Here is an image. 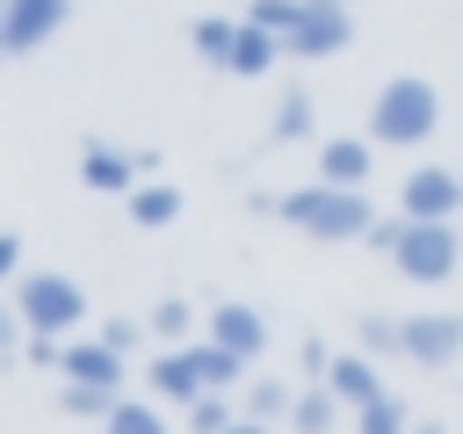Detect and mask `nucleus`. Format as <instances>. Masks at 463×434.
<instances>
[{
    "label": "nucleus",
    "instance_id": "1",
    "mask_svg": "<svg viewBox=\"0 0 463 434\" xmlns=\"http://www.w3.org/2000/svg\"><path fill=\"white\" fill-rule=\"evenodd\" d=\"M260 210L282 217L297 239H318V246H354V239H369V224H376L369 188H333V181H297V188H282V195H260Z\"/></svg>",
    "mask_w": 463,
    "mask_h": 434
},
{
    "label": "nucleus",
    "instance_id": "2",
    "mask_svg": "<svg viewBox=\"0 0 463 434\" xmlns=\"http://www.w3.org/2000/svg\"><path fill=\"white\" fill-rule=\"evenodd\" d=\"M383 152H420L441 137V87L420 80V72H391L376 94H369V130Z\"/></svg>",
    "mask_w": 463,
    "mask_h": 434
},
{
    "label": "nucleus",
    "instance_id": "3",
    "mask_svg": "<svg viewBox=\"0 0 463 434\" xmlns=\"http://www.w3.org/2000/svg\"><path fill=\"white\" fill-rule=\"evenodd\" d=\"M391 268L420 289H441L463 275V224H434V217H405L398 246H391Z\"/></svg>",
    "mask_w": 463,
    "mask_h": 434
},
{
    "label": "nucleus",
    "instance_id": "4",
    "mask_svg": "<svg viewBox=\"0 0 463 434\" xmlns=\"http://www.w3.org/2000/svg\"><path fill=\"white\" fill-rule=\"evenodd\" d=\"M14 311H22V326L29 333H80V318H87V289L72 282V275H58V268H36V275H22L14 282Z\"/></svg>",
    "mask_w": 463,
    "mask_h": 434
},
{
    "label": "nucleus",
    "instance_id": "5",
    "mask_svg": "<svg viewBox=\"0 0 463 434\" xmlns=\"http://www.w3.org/2000/svg\"><path fill=\"white\" fill-rule=\"evenodd\" d=\"M145 391L159 398V405H195V398H210L217 383H210V354H203V340H181V347H159L152 362H145Z\"/></svg>",
    "mask_w": 463,
    "mask_h": 434
},
{
    "label": "nucleus",
    "instance_id": "6",
    "mask_svg": "<svg viewBox=\"0 0 463 434\" xmlns=\"http://www.w3.org/2000/svg\"><path fill=\"white\" fill-rule=\"evenodd\" d=\"M347 43H354V7H347V0H304L297 22H289V36H282V51L304 58V65L340 58Z\"/></svg>",
    "mask_w": 463,
    "mask_h": 434
},
{
    "label": "nucleus",
    "instance_id": "7",
    "mask_svg": "<svg viewBox=\"0 0 463 434\" xmlns=\"http://www.w3.org/2000/svg\"><path fill=\"white\" fill-rule=\"evenodd\" d=\"M398 217L456 224V217H463V166H441V159L405 166V181H398Z\"/></svg>",
    "mask_w": 463,
    "mask_h": 434
},
{
    "label": "nucleus",
    "instance_id": "8",
    "mask_svg": "<svg viewBox=\"0 0 463 434\" xmlns=\"http://www.w3.org/2000/svg\"><path fill=\"white\" fill-rule=\"evenodd\" d=\"M203 340H217L224 354H239V362L253 369V362L268 354V340H275V333H268V311H260V304H239V297H217V304L203 311Z\"/></svg>",
    "mask_w": 463,
    "mask_h": 434
},
{
    "label": "nucleus",
    "instance_id": "9",
    "mask_svg": "<svg viewBox=\"0 0 463 434\" xmlns=\"http://www.w3.org/2000/svg\"><path fill=\"white\" fill-rule=\"evenodd\" d=\"M152 166H159V152H123L109 137H87L80 145V181L94 195H130L137 181H152Z\"/></svg>",
    "mask_w": 463,
    "mask_h": 434
},
{
    "label": "nucleus",
    "instance_id": "10",
    "mask_svg": "<svg viewBox=\"0 0 463 434\" xmlns=\"http://www.w3.org/2000/svg\"><path fill=\"white\" fill-rule=\"evenodd\" d=\"M405 362L456 369L463 362V311H405Z\"/></svg>",
    "mask_w": 463,
    "mask_h": 434
},
{
    "label": "nucleus",
    "instance_id": "11",
    "mask_svg": "<svg viewBox=\"0 0 463 434\" xmlns=\"http://www.w3.org/2000/svg\"><path fill=\"white\" fill-rule=\"evenodd\" d=\"M123 362H130V354H116V347L94 333V340H65L58 376H65V383H87V391H123Z\"/></svg>",
    "mask_w": 463,
    "mask_h": 434
},
{
    "label": "nucleus",
    "instance_id": "12",
    "mask_svg": "<svg viewBox=\"0 0 463 434\" xmlns=\"http://www.w3.org/2000/svg\"><path fill=\"white\" fill-rule=\"evenodd\" d=\"M326 391H333L347 412H362V405H376L391 383H383V362H376V354H362V347H340V354H333V369H326Z\"/></svg>",
    "mask_w": 463,
    "mask_h": 434
},
{
    "label": "nucleus",
    "instance_id": "13",
    "mask_svg": "<svg viewBox=\"0 0 463 434\" xmlns=\"http://www.w3.org/2000/svg\"><path fill=\"white\" fill-rule=\"evenodd\" d=\"M65 14H72V0H7V58L43 51L65 29Z\"/></svg>",
    "mask_w": 463,
    "mask_h": 434
},
{
    "label": "nucleus",
    "instance_id": "14",
    "mask_svg": "<svg viewBox=\"0 0 463 434\" xmlns=\"http://www.w3.org/2000/svg\"><path fill=\"white\" fill-rule=\"evenodd\" d=\"M333 188H369L376 181V137H318V174Z\"/></svg>",
    "mask_w": 463,
    "mask_h": 434
},
{
    "label": "nucleus",
    "instance_id": "15",
    "mask_svg": "<svg viewBox=\"0 0 463 434\" xmlns=\"http://www.w3.org/2000/svg\"><path fill=\"white\" fill-rule=\"evenodd\" d=\"M282 58H289V51H282V36L239 14V36H232V65H224V72H232V80H268Z\"/></svg>",
    "mask_w": 463,
    "mask_h": 434
},
{
    "label": "nucleus",
    "instance_id": "16",
    "mask_svg": "<svg viewBox=\"0 0 463 434\" xmlns=\"http://www.w3.org/2000/svg\"><path fill=\"white\" fill-rule=\"evenodd\" d=\"M289 405H297V383L289 376H246L239 383V412L260 420V427H289Z\"/></svg>",
    "mask_w": 463,
    "mask_h": 434
},
{
    "label": "nucleus",
    "instance_id": "17",
    "mask_svg": "<svg viewBox=\"0 0 463 434\" xmlns=\"http://www.w3.org/2000/svg\"><path fill=\"white\" fill-rule=\"evenodd\" d=\"M340 420H354L326 383H297V405H289V434H333Z\"/></svg>",
    "mask_w": 463,
    "mask_h": 434
},
{
    "label": "nucleus",
    "instance_id": "18",
    "mask_svg": "<svg viewBox=\"0 0 463 434\" xmlns=\"http://www.w3.org/2000/svg\"><path fill=\"white\" fill-rule=\"evenodd\" d=\"M123 210H130V224H145V231H159V224H174V217H181V188L152 174V181H137V188L123 195Z\"/></svg>",
    "mask_w": 463,
    "mask_h": 434
},
{
    "label": "nucleus",
    "instance_id": "19",
    "mask_svg": "<svg viewBox=\"0 0 463 434\" xmlns=\"http://www.w3.org/2000/svg\"><path fill=\"white\" fill-rule=\"evenodd\" d=\"M145 333H152L159 347H181V340H203V318H195L188 297H159V304L145 311Z\"/></svg>",
    "mask_w": 463,
    "mask_h": 434
},
{
    "label": "nucleus",
    "instance_id": "20",
    "mask_svg": "<svg viewBox=\"0 0 463 434\" xmlns=\"http://www.w3.org/2000/svg\"><path fill=\"white\" fill-rule=\"evenodd\" d=\"M311 130H318V101H311L304 87H289V94L275 101V116H268V137H275V145H304Z\"/></svg>",
    "mask_w": 463,
    "mask_h": 434
},
{
    "label": "nucleus",
    "instance_id": "21",
    "mask_svg": "<svg viewBox=\"0 0 463 434\" xmlns=\"http://www.w3.org/2000/svg\"><path fill=\"white\" fill-rule=\"evenodd\" d=\"M354 347L376 354V362H405V318H391V311H362V318H354Z\"/></svg>",
    "mask_w": 463,
    "mask_h": 434
},
{
    "label": "nucleus",
    "instance_id": "22",
    "mask_svg": "<svg viewBox=\"0 0 463 434\" xmlns=\"http://www.w3.org/2000/svg\"><path fill=\"white\" fill-rule=\"evenodd\" d=\"M232 36H239V14H203V22L188 29L195 58H203V65H217V72L232 65Z\"/></svg>",
    "mask_w": 463,
    "mask_h": 434
},
{
    "label": "nucleus",
    "instance_id": "23",
    "mask_svg": "<svg viewBox=\"0 0 463 434\" xmlns=\"http://www.w3.org/2000/svg\"><path fill=\"white\" fill-rule=\"evenodd\" d=\"M101 434H174L159 398H116V412L101 420Z\"/></svg>",
    "mask_w": 463,
    "mask_h": 434
},
{
    "label": "nucleus",
    "instance_id": "24",
    "mask_svg": "<svg viewBox=\"0 0 463 434\" xmlns=\"http://www.w3.org/2000/svg\"><path fill=\"white\" fill-rule=\"evenodd\" d=\"M347 427H354V434H412V405H405L398 391H383V398H376V405H362Z\"/></svg>",
    "mask_w": 463,
    "mask_h": 434
},
{
    "label": "nucleus",
    "instance_id": "25",
    "mask_svg": "<svg viewBox=\"0 0 463 434\" xmlns=\"http://www.w3.org/2000/svg\"><path fill=\"white\" fill-rule=\"evenodd\" d=\"M232 420H239V391H210L188 405V434H224Z\"/></svg>",
    "mask_w": 463,
    "mask_h": 434
},
{
    "label": "nucleus",
    "instance_id": "26",
    "mask_svg": "<svg viewBox=\"0 0 463 434\" xmlns=\"http://www.w3.org/2000/svg\"><path fill=\"white\" fill-rule=\"evenodd\" d=\"M116 398H123V391H87V383H65V391H58V412H72V420H109V412H116Z\"/></svg>",
    "mask_w": 463,
    "mask_h": 434
},
{
    "label": "nucleus",
    "instance_id": "27",
    "mask_svg": "<svg viewBox=\"0 0 463 434\" xmlns=\"http://www.w3.org/2000/svg\"><path fill=\"white\" fill-rule=\"evenodd\" d=\"M297 7H304V0H246V22H260V29H275V36H289V22H297Z\"/></svg>",
    "mask_w": 463,
    "mask_h": 434
},
{
    "label": "nucleus",
    "instance_id": "28",
    "mask_svg": "<svg viewBox=\"0 0 463 434\" xmlns=\"http://www.w3.org/2000/svg\"><path fill=\"white\" fill-rule=\"evenodd\" d=\"M101 340H109L116 354H137V340H145V318H101Z\"/></svg>",
    "mask_w": 463,
    "mask_h": 434
},
{
    "label": "nucleus",
    "instance_id": "29",
    "mask_svg": "<svg viewBox=\"0 0 463 434\" xmlns=\"http://www.w3.org/2000/svg\"><path fill=\"white\" fill-rule=\"evenodd\" d=\"M22 340H29V326H22V311H14V297H0V362H7V354H14Z\"/></svg>",
    "mask_w": 463,
    "mask_h": 434
},
{
    "label": "nucleus",
    "instance_id": "30",
    "mask_svg": "<svg viewBox=\"0 0 463 434\" xmlns=\"http://www.w3.org/2000/svg\"><path fill=\"white\" fill-rule=\"evenodd\" d=\"M333 354H340V347H326V340H304V347H297V362H304V376H311V383H326Z\"/></svg>",
    "mask_w": 463,
    "mask_h": 434
},
{
    "label": "nucleus",
    "instance_id": "31",
    "mask_svg": "<svg viewBox=\"0 0 463 434\" xmlns=\"http://www.w3.org/2000/svg\"><path fill=\"white\" fill-rule=\"evenodd\" d=\"M398 231H405V217H376V224H369V239H362V246H376V253H383V260H391V246H398Z\"/></svg>",
    "mask_w": 463,
    "mask_h": 434
},
{
    "label": "nucleus",
    "instance_id": "32",
    "mask_svg": "<svg viewBox=\"0 0 463 434\" xmlns=\"http://www.w3.org/2000/svg\"><path fill=\"white\" fill-rule=\"evenodd\" d=\"M0 282H22V239L0 231Z\"/></svg>",
    "mask_w": 463,
    "mask_h": 434
},
{
    "label": "nucleus",
    "instance_id": "33",
    "mask_svg": "<svg viewBox=\"0 0 463 434\" xmlns=\"http://www.w3.org/2000/svg\"><path fill=\"white\" fill-rule=\"evenodd\" d=\"M224 434H275V427H260V420H246V412H239V420H232Z\"/></svg>",
    "mask_w": 463,
    "mask_h": 434
},
{
    "label": "nucleus",
    "instance_id": "34",
    "mask_svg": "<svg viewBox=\"0 0 463 434\" xmlns=\"http://www.w3.org/2000/svg\"><path fill=\"white\" fill-rule=\"evenodd\" d=\"M412 434H456V427H441V420H412Z\"/></svg>",
    "mask_w": 463,
    "mask_h": 434
},
{
    "label": "nucleus",
    "instance_id": "35",
    "mask_svg": "<svg viewBox=\"0 0 463 434\" xmlns=\"http://www.w3.org/2000/svg\"><path fill=\"white\" fill-rule=\"evenodd\" d=\"M0 58H7V0H0Z\"/></svg>",
    "mask_w": 463,
    "mask_h": 434
},
{
    "label": "nucleus",
    "instance_id": "36",
    "mask_svg": "<svg viewBox=\"0 0 463 434\" xmlns=\"http://www.w3.org/2000/svg\"><path fill=\"white\" fill-rule=\"evenodd\" d=\"M456 224H463V217H456Z\"/></svg>",
    "mask_w": 463,
    "mask_h": 434
},
{
    "label": "nucleus",
    "instance_id": "37",
    "mask_svg": "<svg viewBox=\"0 0 463 434\" xmlns=\"http://www.w3.org/2000/svg\"><path fill=\"white\" fill-rule=\"evenodd\" d=\"M347 7H354V0H347Z\"/></svg>",
    "mask_w": 463,
    "mask_h": 434
},
{
    "label": "nucleus",
    "instance_id": "38",
    "mask_svg": "<svg viewBox=\"0 0 463 434\" xmlns=\"http://www.w3.org/2000/svg\"><path fill=\"white\" fill-rule=\"evenodd\" d=\"M456 434H463V427H456Z\"/></svg>",
    "mask_w": 463,
    "mask_h": 434
}]
</instances>
